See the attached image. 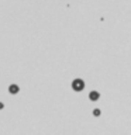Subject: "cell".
Listing matches in <instances>:
<instances>
[{"mask_svg": "<svg viewBox=\"0 0 131 135\" xmlns=\"http://www.w3.org/2000/svg\"><path fill=\"white\" fill-rule=\"evenodd\" d=\"M100 114H102V110H100V108H95V110H93V116H95V117H99Z\"/></svg>", "mask_w": 131, "mask_h": 135, "instance_id": "4", "label": "cell"}, {"mask_svg": "<svg viewBox=\"0 0 131 135\" xmlns=\"http://www.w3.org/2000/svg\"><path fill=\"white\" fill-rule=\"evenodd\" d=\"M85 89V82L82 80V79H73V82H72V90L73 92H82Z\"/></svg>", "mask_w": 131, "mask_h": 135, "instance_id": "1", "label": "cell"}, {"mask_svg": "<svg viewBox=\"0 0 131 135\" xmlns=\"http://www.w3.org/2000/svg\"><path fill=\"white\" fill-rule=\"evenodd\" d=\"M100 99V93L97 92V90H92L90 93H89V100L90 101H97Z\"/></svg>", "mask_w": 131, "mask_h": 135, "instance_id": "2", "label": "cell"}, {"mask_svg": "<svg viewBox=\"0 0 131 135\" xmlns=\"http://www.w3.org/2000/svg\"><path fill=\"white\" fill-rule=\"evenodd\" d=\"M3 108H4V104H3V103L0 101V110H3Z\"/></svg>", "mask_w": 131, "mask_h": 135, "instance_id": "5", "label": "cell"}, {"mask_svg": "<svg viewBox=\"0 0 131 135\" xmlns=\"http://www.w3.org/2000/svg\"><path fill=\"white\" fill-rule=\"evenodd\" d=\"M18 92H20L18 85H10V86H8V93H10V94H17Z\"/></svg>", "mask_w": 131, "mask_h": 135, "instance_id": "3", "label": "cell"}]
</instances>
